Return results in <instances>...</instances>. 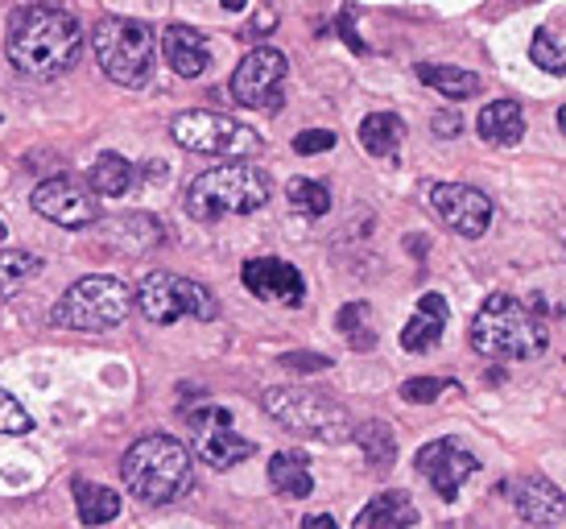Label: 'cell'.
Wrapping results in <instances>:
<instances>
[{"instance_id":"obj_22","label":"cell","mask_w":566,"mask_h":529,"mask_svg":"<svg viewBox=\"0 0 566 529\" xmlns=\"http://www.w3.org/2000/svg\"><path fill=\"white\" fill-rule=\"evenodd\" d=\"M401 141H406V121H401V116H394V112H373V116H364L360 145L373 157H380V162H397Z\"/></svg>"},{"instance_id":"obj_37","label":"cell","mask_w":566,"mask_h":529,"mask_svg":"<svg viewBox=\"0 0 566 529\" xmlns=\"http://www.w3.org/2000/svg\"><path fill=\"white\" fill-rule=\"evenodd\" d=\"M244 4H249V0H223V9H232V13H240Z\"/></svg>"},{"instance_id":"obj_8","label":"cell","mask_w":566,"mask_h":529,"mask_svg":"<svg viewBox=\"0 0 566 529\" xmlns=\"http://www.w3.org/2000/svg\"><path fill=\"white\" fill-rule=\"evenodd\" d=\"M133 302H137V311H142L149 323H158V328H170L178 319H203V323H211L216 311H220V307H216V294L207 290L203 281L178 278L170 269L145 273Z\"/></svg>"},{"instance_id":"obj_6","label":"cell","mask_w":566,"mask_h":529,"mask_svg":"<svg viewBox=\"0 0 566 529\" xmlns=\"http://www.w3.org/2000/svg\"><path fill=\"white\" fill-rule=\"evenodd\" d=\"M128 311H133V294L125 281L95 273V278L75 281L59 298V307L50 311V323L66 331H112L125 323Z\"/></svg>"},{"instance_id":"obj_5","label":"cell","mask_w":566,"mask_h":529,"mask_svg":"<svg viewBox=\"0 0 566 529\" xmlns=\"http://www.w3.org/2000/svg\"><path fill=\"white\" fill-rule=\"evenodd\" d=\"M95 59L120 87H145L158 63V33L137 17H104L92 30Z\"/></svg>"},{"instance_id":"obj_21","label":"cell","mask_w":566,"mask_h":529,"mask_svg":"<svg viewBox=\"0 0 566 529\" xmlns=\"http://www.w3.org/2000/svg\"><path fill=\"white\" fill-rule=\"evenodd\" d=\"M418 526V509L406 492H380L360 509L356 517V529H406Z\"/></svg>"},{"instance_id":"obj_18","label":"cell","mask_w":566,"mask_h":529,"mask_svg":"<svg viewBox=\"0 0 566 529\" xmlns=\"http://www.w3.org/2000/svg\"><path fill=\"white\" fill-rule=\"evenodd\" d=\"M447 314H451L447 311V298L422 294L413 319H409L406 331H401V348H406V352H430V348H439L442 331H447Z\"/></svg>"},{"instance_id":"obj_2","label":"cell","mask_w":566,"mask_h":529,"mask_svg":"<svg viewBox=\"0 0 566 529\" xmlns=\"http://www.w3.org/2000/svg\"><path fill=\"white\" fill-rule=\"evenodd\" d=\"M472 348L488 360H537L551 348L542 302L525 307L513 294H488L472 319Z\"/></svg>"},{"instance_id":"obj_25","label":"cell","mask_w":566,"mask_h":529,"mask_svg":"<svg viewBox=\"0 0 566 529\" xmlns=\"http://www.w3.org/2000/svg\"><path fill=\"white\" fill-rule=\"evenodd\" d=\"M75 509H80V517L87 526H104V521H112V517L120 514V497L112 488H104V484L80 480L75 484Z\"/></svg>"},{"instance_id":"obj_10","label":"cell","mask_w":566,"mask_h":529,"mask_svg":"<svg viewBox=\"0 0 566 529\" xmlns=\"http://www.w3.org/2000/svg\"><path fill=\"white\" fill-rule=\"evenodd\" d=\"M285 75H290V63H285L282 50L273 46H256L244 54V63L232 71V100L244 104V108L256 112H282L285 104Z\"/></svg>"},{"instance_id":"obj_31","label":"cell","mask_w":566,"mask_h":529,"mask_svg":"<svg viewBox=\"0 0 566 529\" xmlns=\"http://www.w3.org/2000/svg\"><path fill=\"white\" fill-rule=\"evenodd\" d=\"M455 385L451 381H442V376H413V381H406L401 385V397L413 405H430V402H439L442 393H451Z\"/></svg>"},{"instance_id":"obj_34","label":"cell","mask_w":566,"mask_h":529,"mask_svg":"<svg viewBox=\"0 0 566 529\" xmlns=\"http://www.w3.org/2000/svg\"><path fill=\"white\" fill-rule=\"evenodd\" d=\"M282 364L298 369V373H323V369H331L327 356H311V352H290V356H282Z\"/></svg>"},{"instance_id":"obj_3","label":"cell","mask_w":566,"mask_h":529,"mask_svg":"<svg viewBox=\"0 0 566 529\" xmlns=\"http://www.w3.org/2000/svg\"><path fill=\"white\" fill-rule=\"evenodd\" d=\"M120 476L125 488L142 505H174L178 497H187L195 484V464L190 452L170 435H145L120 459Z\"/></svg>"},{"instance_id":"obj_20","label":"cell","mask_w":566,"mask_h":529,"mask_svg":"<svg viewBox=\"0 0 566 529\" xmlns=\"http://www.w3.org/2000/svg\"><path fill=\"white\" fill-rule=\"evenodd\" d=\"M475 128H480V137H484L488 145H517V141L525 137V112H521L517 100H492V104L480 112Z\"/></svg>"},{"instance_id":"obj_11","label":"cell","mask_w":566,"mask_h":529,"mask_svg":"<svg viewBox=\"0 0 566 529\" xmlns=\"http://www.w3.org/2000/svg\"><path fill=\"white\" fill-rule=\"evenodd\" d=\"M33 211L50 224H59V228H71V232H80V228H92L95 219H99V203H95V190L83 187L80 178H71V174H59V178H46L42 187L33 190Z\"/></svg>"},{"instance_id":"obj_14","label":"cell","mask_w":566,"mask_h":529,"mask_svg":"<svg viewBox=\"0 0 566 529\" xmlns=\"http://www.w3.org/2000/svg\"><path fill=\"white\" fill-rule=\"evenodd\" d=\"M418 471L430 480V488L442 500H455L459 488L480 471V464H475V455L463 443H455V438H434V443H426L422 452H418Z\"/></svg>"},{"instance_id":"obj_24","label":"cell","mask_w":566,"mask_h":529,"mask_svg":"<svg viewBox=\"0 0 566 529\" xmlns=\"http://www.w3.org/2000/svg\"><path fill=\"white\" fill-rule=\"evenodd\" d=\"M418 79L426 87H434L447 100H468V95L480 92V75L475 71H463V66H442V63H422L418 66Z\"/></svg>"},{"instance_id":"obj_26","label":"cell","mask_w":566,"mask_h":529,"mask_svg":"<svg viewBox=\"0 0 566 529\" xmlns=\"http://www.w3.org/2000/svg\"><path fill=\"white\" fill-rule=\"evenodd\" d=\"M133 187V166L120 154H104L92 166V190L104 199H125Z\"/></svg>"},{"instance_id":"obj_29","label":"cell","mask_w":566,"mask_h":529,"mask_svg":"<svg viewBox=\"0 0 566 529\" xmlns=\"http://www.w3.org/2000/svg\"><path fill=\"white\" fill-rule=\"evenodd\" d=\"M339 331H344V340L352 343V348L368 352V348L377 343V335L368 328V302H347L344 311H339Z\"/></svg>"},{"instance_id":"obj_33","label":"cell","mask_w":566,"mask_h":529,"mask_svg":"<svg viewBox=\"0 0 566 529\" xmlns=\"http://www.w3.org/2000/svg\"><path fill=\"white\" fill-rule=\"evenodd\" d=\"M331 145H335V133H327V128H306V133L294 137V149H298V154H327Z\"/></svg>"},{"instance_id":"obj_27","label":"cell","mask_w":566,"mask_h":529,"mask_svg":"<svg viewBox=\"0 0 566 529\" xmlns=\"http://www.w3.org/2000/svg\"><path fill=\"white\" fill-rule=\"evenodd\" d=\"M38 273H42V257L38 252H25V249L0 252V298H13Z\"/></svg>"},{"instance_id":"obj_9","label":"cell","mask_w":566,"mask_h":529,"mask_svg":"<svg viewBox=\"0 0 566 529\" xmlns=\"http://www.w3.org/2000/svg\"><path fill=\"white\" fill-rule=\"evenodd\" d=\"M170 133L182 149H190V154H207V157L261 154V137H256L249 125H240V121L223 116V112H211V108H195V112L174 116Z\"/></svg>"},{"instance_id":"obj_13","label":"cell","mask_w":566,"mask_h":529,"mask_svg":"<svg viewBox=\"0 0 566 529\" xmlns=\"http://www.w3.org/2000/svg\"><path fill=\"white\" fill-rule=\"evenodd\" d=\"M430 207H434V216L451 228V232L475 236L488 232V224H492V199H488L484 190L468 187V183H439V187H430Z\"/></svg>"},{"instance_id":"obj_17","label":"cell","mask_w":566,"mask_h":529,"mask_svg":"<svg viewBox=\"0 0 566 529\" xmlns=\"http://www.w3.org/2000/svg\"><path fill=\"white\" fill-rule=\"evenodd\" d=\"M513 505H517V514L525 517L530 526H563L566 521L563 492H558L551 480H542V476H530V480L513 484Z\"/></svg>"},{"instance_id":"obj_12","label":"cell","mask_w":566,"mask_h":529,"mask_svg":"<svg viewBox=\"0 0 566 529\" xmlns=\"http://www.w3.org/2000/svg\"><path fill=\"white\" fill-rule=\"evenodd\" d=\"M187 422H190V431H195V447H199V455H203L211 467H232L256 452L252 438L232 431V414H228L223 405H216V402L195 405L187 414Z\"/></svg>"},{"instance_id":"obj_4","label":"cell","mask_w":566,"mask_h":529,"mask_svg":"<svg viewBox=\"0 0 566 529\" xmlns=\"http://www.w3.org/2000/svg\"><path fill=\"white\" fill-rule=\"evenodd\" d=\"M269 203L265 170L249 166V157H228V166L199 174L187 187V216L216 224L223 216H249Z\"/></svg>"},{"instance_id":"obj_30","label":"cell","mask_w":566,"mask_h":529,"mask_svg":"<svg viewBox=\"0 0 566 529\" xmlns=\"http://www.w3.org/2000/svg\"><path fill=\"white\" fill-rule=\"evenodd\" d=\"M530 54H534V63L542 66V71H551V75H563V38L554 30H537L534 33V46H530Z\"/></svg>"},{"instance_id":"obj_38","label":"cell","mask_w":566,"mask_h":529,"mask_svg":"<svg viewBox=\"0 0 566 529\" xmlns=\"http://www.w3.org/2000/svg\"><path fill=\"white\" fill-rule=\"evenodd\" d=\"M0 240H4V224H0Z\"/></svg>"},{"instance_id":"obj_28","label":"cell","mask_w":566,"mask_h":529,"mask_svg":"<svg viewBox=\"0 0 566 529\" xmlns=\"http://www.w3.org/2000/svg\"><path fill=\"white\" fill-rule=\"evenodd\" d=\"M285 199H290V207L294 211H302V216H327L331 211V195L323 183H311V178H294L290 187H285Z\"/></svg>"},{"instance_id":"obj_7","label":"cell","mask_w":566,"mask_h":529,"mask_svg":"<svg viewBox=\"0 0 566 529\" xmlns=\"http://www.w3.org/2000/svg\"><path fill=\"white\" fill-rule=\"evenodd\" d=\"M265 414L282 422L285 431L306 438H323V443H347L352 438V418L339 402H331L323 393L298 390V385H273L261 397Z\"/></svg>"},{"instance_id":"obj_36","label":"cell","mask_w":566,"mask_h":529,"mask_svg":"<svg viewBox=\"0 0 566 529\" xmlns=\"http://www.w3.org/2000/svg\"><path fill=\"white\" fill-rule=\"evenodd\" d=\"M302 526H306V529H331V526H335V517L318 514V517H306V521H302Z\"/></svg>"},{"instance_id":"obj_1","label":"cell","mask_w":566,"mask_h":529,"mask_svg":"<svg viewBox=\"0 0 566 529\" xmlns=\"http://www.w3.org/2000/svg\"><path fill=\"white\" fill-rule=\"evenodd\" d=\"M9 63L25 79H54L83 54V25L54 4H21L9 17Z\"/></svg>"},{"instance_id":"obj_23","label":"cell","mask_w":566,"mask_h":529,"mask_svg":"<svg viewBox=\"0 0 566 529\" xmlns=\"http://www.w3.org/2000/svg\"><path fill=\"white\" fill-rule=\"evenodd\" d=\"M352 438H356V447L364 452V459H368L373 471H389V467H394L397 438L389 422H364L360 431H352Z\"/></svg>"},{"instance_id":"obj_16","label":"cell","mask_w":566,"mask_h":529,"mask_svg":"<svg viewBox=\"0 0 566 529\" xmlns=\"http://www.w3.org/2000/svg\"><path fill=\"white\" fill-rule=\"evenodd\" d=\"M161 54H166V66H170L174 75L195 79L203 75V66L211 63V42L199 30H190V25L178 21V25L161 33Z\"/></svg>"},{"instance_id":"obj_32","label":"cell","mask_w":566,"mask_h":529,"mask_svg":"<svg viewBox=\"0 0 566 529\" xmlns=\"http://www.w3.org/2000/svg\"><path fill=\"white\" fill-rule=\"evenodd\" d=\"M30 431H33V418L25 414V405L0 390V435H17V438H21V435H30Z\"/></svg>"},{"instance_id":"obj_35","label":"cell","mask_w":566,"mask_h":529,"mask_svg":"<svg viewBox=\"0 0 566 529\" xmlns=\"http://www.w3.org/2000/svg\"><path fill=\"white\" fill-rule=\"evenodd\" d=\"M434 133H439V137H455L459 112H439V116H434Z\"/></svg>"},{"instance_id":"obj_15","label":"cell","mask_w":566,"mask_h":529,"mask_svg":"<svg viewBox=\"0 0 566 529\" xmlns=\"http://www.w3.org/2000/svg\"><path fill=\"white\" fill-rule=\"evenodd\" d=\"M240 281L249 286V294L265 298V302H285V307H302L306 298V281L290 261L282 257H256L240 269Z\"/></svg>"},{"instance_id":"obj_19","label":"cell","mask_w":566,"mask_h":529,"mask_svg":"<svg viewBox=\"0 0 566 529\" xmlns=\"http://www.w3.org/2000/svg\"><path fill=\"white\" fill-rule=\"evenodd\" d=\"M269 484L277 497L302 500L315 492V471H311V459L306 452H277L269 459Z\"/></svg>"}]
</instances>
